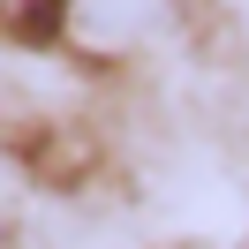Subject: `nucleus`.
Returning a JSON list of instances; mask_svg holds the SVG:
<instances>
[{
  "label": "nucleus",
  "mask_w": 249,
  "mask_h": 249,
  "mask_svg": "<svg viewBox=\"0 0 249 249\" xmlns=\"http://www.w3.org/2000/svg\"><path fill=\"white\" fill-rule=\"evenodd\" d=\"M68 31L91 53H136L174 31V0H68Z\"/></svg>",
  "instance_id": "f257e3e1"
},
{
  "label": "nucleus",
  "mask_w": 249,
  "mask_h": 249,
  "mask_svg": "<svg viewBox=\"0 0 249 249\" xmlns=\"http://www.w3.org/2000/svg\"><path fill=\"white\" fill-rule=\"evenodd\" d=\"M68 23V0H0V31L8 38H46Z\"/></svg>",
  "instance_id": "f03ea898"
}]
</instances>
